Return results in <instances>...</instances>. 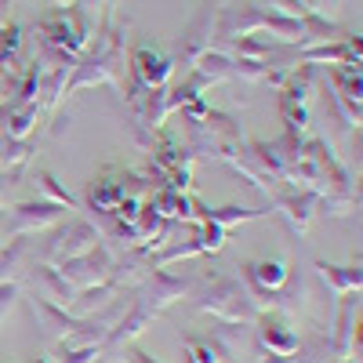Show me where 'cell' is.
I'll return each mask as SVG.
<instances>
[{"label": "cell", "instance_id": "cell-1", "mask_svg": "<svg viewBox=\"0 0 363 363\" xmlns=\"http://www.w3.org/2000/svg\"><path fill=\"white\" fill-rule=\"evenodd\" d=\"M124 62H128V22H116V18H102L95 44H87L73 66V77L66 84V95H77L80 87L91 84H113L120 91L124 84Z\"/></svg>", "mask_w": 363, "mask_h": 363}, {"label": "cell", "instance_id": "cell-2", "mask_svg": "<svg viewBox=\"0 0 363 363\" xmlns=\"http://www.w3.org/2000/svg\"><path fill=\"white\" fill-rule=\"evenodd\" d=\"M186 149L193 160H225L244 142V128L233 113L207 109L200 120H186Z\"/></svg>", "mask_w": 363, "mask_h": 363}, {"label": "cell", "instance_id": "cell-3", "mask_svg": "<svg viewBox=\"0 0 363 363\" xmlns=\"http://www.w3.org/2000/svg\"><path fill=\"white\" fill-rule=\"evenodd\" d=\"M196 309L218 316L222 323H255L258 313H262L258 301H255V294L247 291V284L236 280V277L215 280V284L203 291V298L196 301Z\"/></svg>", "mask_w": 363, "mask_h": 363}, {"label": "cell", "instance_id": "cell-4", "mask_svg": "<svg viewBox=\"0 0 363 363\" xmlns=\"http://www.w3.org/2000/svg\"><path fill=\"white\" fill-rule=\"evenodd\" d=\"M37 40H48L80 58V51L91 44V11L73 4V8H51L37 18Z\"/></svg>", "mask_w": 363, "mask_h": 363}, {"label": "cell", "instance_id": "cell-5", "mask_svg": "<svg viewBox=\"0 0 363 363\" xmlns=\"http://www.w3.org/2000/svg\"><path fill=\"white\" fill-rule=\"evenodd\" d=\"M149 193V182L138 171H120V167H106L99 178L87 182V211L91 215H109V211L124 200V196H138L145 200Z\"/></svg>", "mask_w": 363, "mask_h": 363}, {"label": "cell", "instance_id": "cell-6", "mask_svg": "<svg viewBox=\"0 0 363 363\" xmlns=\"http://www.w3.org/2000/svg\"><path fill=\"white\" fill-rule=\"evenodd\" d=\"M102 240V233L95 229L91 218H66L55 225V236L40 251H33V262H44V265H62V262H73L80 255H87Z\"/></svg>", "mask_w": 363, "mask_h": 363}, {"label": "cell", "instance_id": "cell-7", "mask_svg": "<svg viewBox=\"0 0 363 363\" xmlns=\"http://www.w3.org/2000/svg\"><path fill=\"white\" fill-rule=\"evenodd\" d=\"M218 15H222V0H203V8L189 18V26L182 29V37L174 44V62L182 66H196V58L203 51L215 48V29H218Z\"/></svg>", "mask_w": 363, "mask_h": 363}, {"label": "cell", "instance_id": "cell-8", "mask_svg": "<svg viewBox=\"0 0 363 363\" xmlns=\"http://www.w3.org/2000/svg\"><path fill=\"white\" fill-rule=\"evenodd\" d=\"M189 287H193V280H189V277H171L167 269H149L145 277L138 280V287H135V298H131V301L157 320L167 306H174V301L186 298V294H189Z\"/></svg>", "mask_w": 363, "mask_h": 363}, {"label": "cell", "instance_id": "cell-9", "mask_svg": "<svg viewBox=\"0 0 363 363\" xmlns=\"http://www.w3.org/2000/svg\"><path fill=\"white\" fill-rule=\"evenodd\" d=\"M247 284V291L255 294L258 301V309H269L272 306V298L284 294L294 280V272H291V262L287 258H258V262H247L244 265V277H240Z\"/></svg>", "mask_w": 363, "mask_h": 363}, {"label": "cell", "instance_id": "cell-10", "mask_svg": "<svg viewBox=\"0 0 363 363\" xmlns=\"http://www.w3.org/2000/svg\"><path fill=\"white\" fill-rule=\"evenodd\" d=\"M327 338L338 363H359V291L338 298L335 327L327 330Z\"/></svg>", "mask_w": 363, "mask_h": 363}, {"label": "cell", "instance_id": "cell-11", "mask_svg": "<svg viewBox=\"0 0 363 363\" xmlns=\"http://www.w3.org/2000/svg\"><path fill=\"white\" fill-rule=\"evenodd\" d=\"M58 222H66V207L51 203V200H26V203H11L8 207V240L15 236H37L55 229Z\"/></svg>", "mask_w": 363, "mask_h": 363}, {"label": "cell", "instance_id": "cell-12", "mask_svg": "<svg viewBox=\"0 0 363 363\" xmlns=\"http://www.w3.org/2000/svg\"><path fill=\"white\" fill-rule=\"evenodd\" d=\"M113 265H116L113 244H109V240H99V244L91 247L87 255H80V258H73V262H62V265H58V272H62V277H66L77 291H84V287H95V284L109 280Z\"/></svg>", "mask_w": 363, "mask_h": 363}, {"label": "cell", "instance_id": "cell-13", "mask_svg": "<svg viewBox=\"0 0 363 363\" xmlns=\"http://www.w3.org/2000/svg\"><path fill=\"white\" fill-rule=\"evenodd\" d=\"M128 77H135L145 91H164L171 87V73H174V58L167 51H160L157 44H138L128 58Z\"/></svg>", "mask_w": 363, "mask_h": 363}, {"label": "cell", "instance_id": "cell-14", "mask_svg": "<svg viewBox=\"0 0 363 363\" xmlns=\"http://www.w3.org/2000/svg\"><path fill=\"white\" fill-rule=\"evenodd\" d=\"M298 327L280 309H262L255 320V342L265 349V356H291L298 349Z\"/></svg>", "mask_w": 363, "mask_h": 363}, {"label": "cell", "instance_id": "cell-15", "mask_svg": "<svg viewBox=\"0 0 363 363\" xmlns=\"http://www.w3.org/2000/svg\"><path fill=\"white\" fill-rule=\"evenodd\" d=\"M272 203H277V211L284 215V222H287V229L294 233V236H306L309 233V225H313V218H316V207H320V196L316 193H309V189H277L272 193Z\"/></svg>", "mask_w": 363, "mask_h": 363}, {"label": "cell", "instance_id": "cell-16", "mask_svg": "<svg viewBox=\"0 0 363 363\" xmlns=\"http://www.w3.org/2000/svg\"><path fill=\"white\" fill-rule=\"evenodd\" d=\"M26 280L33 284V298H44L58 309H69V301L77 298V287L58 272V265H44V262H29L26 265Z\"/></svg>", "mask_w": 363, "mask_h": 363}, {"label": "cell", "instance_id": "cell-17", "mask_svg": "<svg viewBox=\"0 0 363 363\" xmlns=\"http://www.w3.org/2000/svg\"><path fill=\"white\" fill-rule=\"evenodd\" d=\"M222 164H229L240 178H244V182H251V186L255 189H262V193H269V200H272V193H277L280 186H284V182H277V178H269L265 171H262V164L255 160V153H251V149H247V138L244 142H240L236 149H233V153L222 160Z\"/></svg>", "mask_w": 363, "mask_h": 363}, {"label": "cell", "instance_id": "cell-18", "mask_svg": "<svg viewBox=\"0 0 363 363\" xmlns=\"http://www.w3.org/2000/svg\"><path fill=\"white\" fill-rule=\"evenodd\" d=\"M193 211H196V222H215L222 229H233V225H247V222H258L265 218L269 211H255V207H207L193 196Z\"/></svg>", "mask_w": 363, "mask_h": 363}, {"label": "cell", "instance_id": "cell-19", "mask_svg": "<svg viewBox=\"0 0 363 363\" xmlns=\"http://www.w3.org/2000/svg\"><path fill=\"white\" fill-rule=\"evenodd\" d=\"M316 272H320V280L327 284V291L342 298V294H356L363 287V269L359 262L356 265H330V262H316Z\"/></svg>", "mask_w": 363, "mask_h": 363}, {"label": "cell", "instance_id": "cell-20", "mask_svg": "<svg viewBox=\"0 0 363 363\" xmlns=\"http://www.w3.org/2000/svg\"><path fill=\"white\" fill-rule=\"evenodd\" d=\"M37 120H40V106L37 102H8V128H4V135L15 138V142H29Z\"/></svg>", "mask_w": 363, "mask_h": 363}, {"label": "cell", "instance_id": "cell-21", "mask_svg": "<svg viewBox=\"0 0 363 363\" xmlns=\"http://www.w3.org/2000/svg\"><path fill=\"white\" fill-rule=\"evenodd\" d=\"M287 359L291 363H338L335 352H330V338L323 330H313L309 338H298V349Z\"/></svg>", "mask_w": 363, "mask_h": 363}, {"label": "cell", "instance_id": "cell-22", "mask_svg": "<svg viewBox=\"0 0 363 363\" xmlns=\"http://www.w3.org/2000/svg\"><path fill=\"white\" fill-rule=\"evenodd\" d=\"M211 87L215 84H225V80H233V55H225V51H218V48H211V51H203L200 58H196V66H193Z\"/></svg>", "mask_w": 363, "mask_h": 363}, {"label": "cell", "instance_id": "cell-23", "mask_svg": "<svg viewBox=\"0 0 363 363\" xmlns=\"http://www.w3.org/2000/svg\"><path fill=\"white\" fill-rule=\"evenodd\" d=\"M33 182H37V189L44 193L40 200H51V203H62L66 211H80V207H84V203H80V200H77V196H73L69 189H62V186H58V178H55L51 171H37V174H33Z\"/></svg>", "mask_w": 363, "mask_h": 363}, {"label": "cell", "instance_id": "cell-24", "mask_svg": "<svg viewBox=\"0 0 363 363\" xmlns=\"http://www.w3.org/2000/svg\"><path fill=\"white\" fill-rule=\"evenodd\" d=\"M33 153H37V149L29 145V142H15V138H8V135H0V171H4V167H18V164H29V160H33Z\"/></svg>", "mask_w": 363, "mask_h": 363}, {"label": "cell", "instance_id": "cell-25", "mask_svg": "<svg viewBox=\"0 0 363 363\" xmlns=\"http://www.w3.org/2000/svg\"><path fill=\"white\" fill-rule=\"evenodd\" d=\"M29 164H18V167H4L0 171V211H8L22 189V178H26Z\"/></svg>", "mask_w": 363, "mask_h": 363}, {"label": "cell", "instance_id": "cell-26", "mask_svg": "<svg viewBox=\"0 0 363 363\" xmlns=\"http://www.w3.org/2000/svg\"><path fill=\"white\" fill-rule=\"evenodd\" d=\"M186 352H189V363H229L218 342H207V338H186Z\"/></svg>", "mask_w": 363, "mask_h": 363}, {"label": "cell", "instance_id": "cell-27", "mask_svg": "<svg viewBox=\"0 0 363 363\" xmlns=\"http://www.w3.org/2000/svg\"><path fill=\"white\" fill-rule=\"evenodd\" d=\"M233 80L269 84V62H255V58H233Z\"/></svg>", "mask_w": 363, "mask_h": 363}, {"label": "cell", "instance_id": "cell-28", "mask_svg": "<svg viewBox=\"0 0 363 363\" xmlns=\"http://www.w3.org/2000/svg\"><path fill=\"white\" fill-rule=\"evenodd\" d=\"M269 11L272 15H287V18H301V15H309V8L301 4V0H265Z\"/></svg>", "mask_w": 363, "mask_h": 363}, {"label": "cell", "instance_id": "cell-29", "mask_svg": "<svg viewBox=\"0 0 363 363\" xmlns=\"http://www.w3.org/2000/svg\"><path fill=\"white\" fill-rule=\"evenodd\" d=\"M113 359H116V363H157L153 356H149V352H142L138 345H124V349H120Z\"/></svg>", "mask_w": 363, "mask_h": 363}, {"label": "cell", "instance_id": "cell-30", "mask_svg": "<svg viewBox=\"0 0 363 363\" xmlns=\"http://www.w3.org/2000/svg\"><path fill=\"white\" fill-rule=\"evenodd\" d=\"M15 73H8V69H0V102H11L15 99Z\"/></svg>", "mask_w": 363, "mask_h": 363}, {"label": "cell", "instance_id": "cell-31", "mask_svg": "<svg viewBox=\"0 0 363 363\" xmlns=\"http://www.w3.org/2000/svg\"><path fill=\"white\" fill-rule=\"evenodd\" d=\"M113 0H80V8H87V11H95V8H109Z\"/></svg>", "mask_w": 363, "mask_h": 363}, {"label": "cell", "instance_id": "cell-32", "mask_svg": "<svg viewBox=\"0 0 363 363\" xmlns=\"http://www.w3.org/2000/svg\"><path fill=\"white\" fill-rule=\"evenodd\" d=\"M301 4H306L309 11H316V15H320V11H323V4H327V0H301Z\"/></svg>", "mask_w": 363, "mask_h": 363}, {"label": "cell", "instance_id": "cell-33", "mask_svg": "<svg viewBox=\"0 0 363 363\" xmlns=\"http://www.w3.org/2000/svg\"><path fill=\"white\" fill-rule=\"evenodd\" d=\"M73 4H80V0H48V8H73Z\"/></svg>", "mask_w": 363, "mask_h": 363}, {"label": "cell", "instance_id": "cell-34", "mask_svg": "<svg viewBox=\"0 0 363 363\" xmlns=\"http://www.w3.org/2000/svg\"><path fill=\"white\" fill-rule=\"evenodd\" d=\"M0 240H8V211H0Z\"/></svg>", "mask_w": 363, "mask_h": 363}, {"label": "cell", "instance_id": "cell-35", "mask_svg": "<svg viewBox=\"0 0 363 363\" xmlns=\"http://www.w3.org/2000/svg\"><path fill=\"white\" fill-rule=\"evenodd\" d=\"M37 363H51V359H48V356H40V359H37Z\"/></svg>", "mask_w": 363, "mask_h": 363}]
</instances>
